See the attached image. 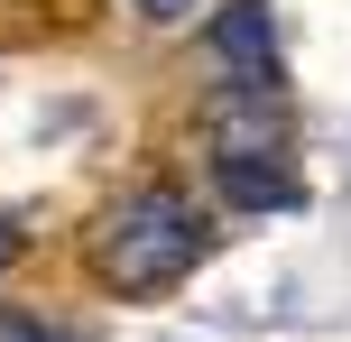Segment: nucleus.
<instances>
[{
	"mask_svg": "<svg viewBox=\"0 0 351 342\" xmlns=\"http://www.w3.org/2000/svg\"><path fill=\"white\" fill-rule=\"evenodd\" d=\"M204 121H213V167H222V158H278V148H287L278 84H222L204 102Z\"/></svg>",
	"mask_w": 351,
	"mask_h": 342,
	"instance_id": "obj_2",
	"label": "nucleus"
},
{
	"mask_svg": "<svg viewBox=\"0 0 351 342\" xmlns=\"http://www.w3.org/2000/svg\"><path fill=\"white\" fill-rule=\"evenodd\" d=\"M204 259V213H194L185 195H167V185H148V195H121L102 222H93V278H102L111 296H158L176 278Z\"/></svg>",
	"mask_w": 351,
	"mask_h": 342,
	"instance_id": "obj_1",
	"label": "nucleus"
},
{
	"mask_svg": "<svg viewBox=\"0 0 351 342\" xmlns=\"http://www.w3.org/2000/svg\"><path fill=\"white\" fill-rule=\"evenodd\" d=\"M0 342H56L47 324H28V315H0Z\"/></svg>",
	"mask_w": 351,
	"mask_h": 342,
	"instance_id": "obj_5",
	"label": "nucleus"
},
{
	"mask_svg": "<svg viewBox=\"0 0 351 342\" xmlns=\"http://www.w3.org/2000/svg\"><path fill=\"white\" fill-rule=\"evenodd\" d=\"M139 10H148V19H185L194 0H139Z\"/></svg>",
	"mask_w": 351,
	"mask_h": 342,
	"instance_id": "obj_7",
	"label": "nucleus"
},
{
	"mask_svg": "<svg viewBox=\"0 0 351 342\" xmlns=\"http://www.w3.org/2000/svg\"><path fill=\"white\" fill-rule=\"evenodd\" d=\"M213 176H222V204H241V213H287V204H305V185L287 176V158H222Z\"/></svg>",
	"mask_w": 351,
	"mask_h": 342,
	"instance_id": "obj_4",
	"label": "nucleus"
},
{
	"mask_svg": "<svg viewBox=\"0 0 351 342\" xmlns=\"http://www.w3.org/2000/svg\"><path fill=\"white\" fill-rule=\"evenodd\" d=\"M204 37L222 56V84H278V19H268V0H222Z\"/></svg>",
	"mask_w": 351,
	"mask_h": 342,
	"instance_id": "obj_3",
	"label": "nucleus"
},
{
	"mask_svg": "<svg viewBox=\"0 0 351 342\" xmlns=\"http://www.w3.org/2000/svg\"><path fill=\"white\" fill-rule=\"evenodd\" d=\"M10 259H19V222L0 213V269H10Z\"/></svg>",
	"mask_w": 351,
	"mask_h": 342,
	"instance_id": "obj_6",
	"label": "nucleus"
}]
</instances>
